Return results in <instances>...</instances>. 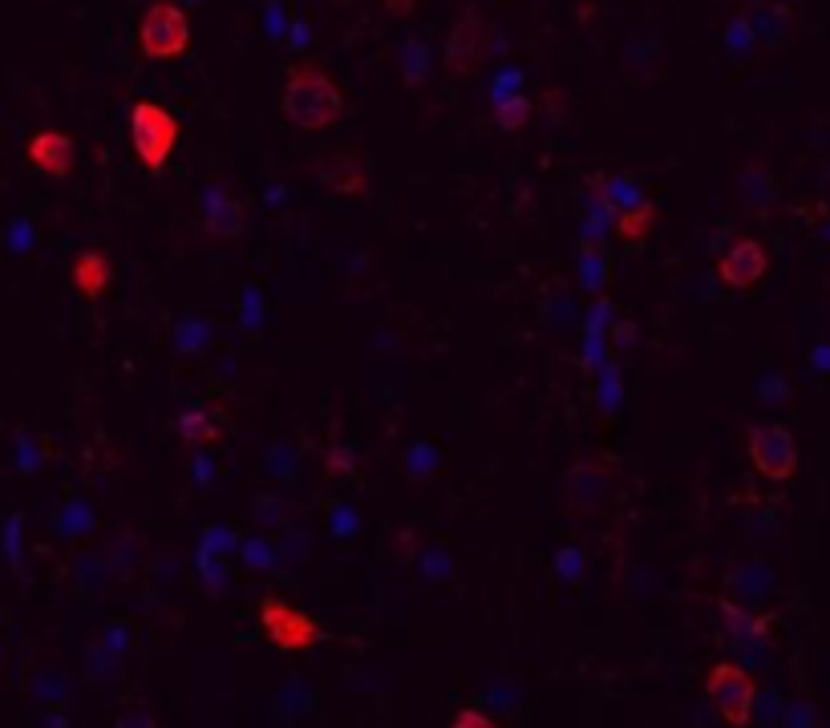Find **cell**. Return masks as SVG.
<instances>
[{"label":"cell","instance_id":"cell-20","mask_svg":"<svg viewBox=\"0 0 830 728\" xmlns=\"http://www.w3.org/2000/svg\"><path fill=\"white\" fill-rule=\"evenodd\" d=\"M450 728H498V720L483 708H463V713H454Z\"/></svg>","mask_w":830,"mask_h":728},{"label":"cell","instance_id":"cell-18","mask_svg":"<svg viewBox=\"0 0 830 728\" xmlns=\"http://www.w3.org/2000/svg\"><path fill=\"white\" fill-rule=\"evenodd\" d=\"M653 223H656V202H636V207H624V211H616V236L620 243H644V239L653 236Z\"/></svg>","mask_w":830,"mask_h":728},{"label":"cell","instance_id":"cell-22","mask_svg":"<svg viewBox=\"0 0 830 728\" xmlns=\"http://www.w3.org/2000/svg\"><path fill=\"white\" fill-rule=\"evenodd\" d=\"M243 554H248V566H256V571H268V566H272V551H268L263 542H248Z\"/></svg>","mask_w":830,"mask_h":728},{"label":"cell","instance_id":"cell-8","mask_svg":"<svg viewBox=\"0 0 830 728\" xmlns=\"http://www.w3.org/2000/svg\"><path fill=\"white\" fill-rule=\"evenodd\" d=\"M612 493V470L604 466V458H583L568 470V482H563V502L575 514H595L600 506L608 502Z\"/></svg>","mask_w":830,"mask_h":728},{"label":"cell","instance_id":"cell-12","mask_svg":"<svg viewBox=\"0 0 830 728\" xmlns=\"http://www.w3.org/2000/svg\"><path fill=\"white\" fill-rule=\"evenodd\" d=\"M24 158H29L41 175L65 178V175H73L77 150H73V138L65 129H37L33 138H29V146H24Z\"/></svg>","mask_w":830,"mask_h":728},{"label":"cell","instance_id":"cell-13","mask_svg":"<svg viewBox=\"0 0 830 728\" xmlns=\"http://www.w3.org/2000/svg\"><path fill=\"white\" fill-rule=\"evenodd\" d=\"M725 587H729V600H734L737 607L754 611L774 595V571L761 563V559H741V563L729 571Z\"/></svg>","mask_w":830,"mask_h":728},{"label":"cell","instance_id":"cell-19","mask_svg":"<svg viewBox=\"0 0 830 728\" xmlns=\"http://www.w3.org/2000/svg\"><path fill=\"white\" fill-rule=\"evenodd\" d=\"M527 118H531V102H527L522 94L498 90L495 94V126L498 129H522L527 126Z\"/></svg>","mask_w":830,"mask_h":728},{"label":"cell","instance_id":"cell-2","mask_svg":"<svg viewBox=\"0 0 830 728\" xmlns=\"http://www.w3.org/2000/svg\"><path fill=\"white\" fill-rule=\"evenodd\" d=\"M131 142H134V154L146 170H163L175 154V142H178V118L170 114L166 106L143 97L131 106Z\"/></svg>","mask_w":830,"mask_h":728},{"label":"cell","instance_id":"cell-9","mask_svg":"<svg viewBox=\"0 0 830 728\" xmlns=\"http://www.w3.org/2000/svg\"><path fill=\"white\" fill-rule=\"evenodd\" d=\"M199 223L211 239L231 243V239H239L248 231V207L227 187H207L199 195Z\"/></svg>","mask_w":830,"mask_h":728},{"label":"cell","instance_id":"cell-23","mask_svg":"<svg viewBox=\"0 0 830 728\" xmlns=\"http://www.w3.org/2000/svg\"><path fill=\"white\" fill-rule=\"evenodd\" d=\"M114 728H158V725H155V717H151V713H143V708H131V713H122Z\"/></svg>","mask_w":830,"mask_h":728},{"label":"cell","instance_id":"cell-6","mask_svg":"<svg viewBox=\"0 0 830 728\" xmlns=\"http://www.w3.org/2000/svg\"><path fill=\"white\" fill-rule=\"evenodd\" d=\"M746 449H749L754 470H758L761 478H770V482L795 478L798 446H795V437H790V429H782V425H754Z\"/></svg>","mask_w":830,"mask_h":728},{"label":"cell","instance_id":"cell-3","mask_svg":"<svg viewBox=\"0 0 830 728\" xmlns=\"http://www.w3.org/2000/svg\"><path fill=\"white\" fill-rule=\"evenodd\" d=\"M190 49V17L175 0H155L138 21V53L146 61H175Z\"/></svg>","mask_w":830,"mask_h":728},{"label":"cell","instance_id":"cell-24","mask_svg":"<svg viewBox=\"0 0 830 728\" xmlns=\"http://www.w3.org/2000/svg\"><path fill=\"white\" fill-rule=\"evenodd\" d=\"M385 9H390L393 17H405V12L414 9V0H385Z\"/></svg>","mask_w":830,"mask_h":728},{"label":"cell","instance_id":"cell-4","mask_svg":"<svg viewBox=\"0 0 830 728\" xmlns=\"http://www.w3.org/2000/svg\"><path fill=\"white\" fill-rule=\"evenodd\" d=\"M705 693H709L717 717L729 728H746L754 720V700H758V684L741 664H713L705 676Z\"/></svg>","mask_w":830,"mask_h":728},{"label":"cell","instance_id":"cell-17","mask_svg":"<svg viewBox=\"0 0 830 728\" xmlns=\"http://www.w3.org/2000/svg\"><path fill=\"white\" fill-rule=\"evenodd\" d=\"M110 280H114V268H110V259L102 256V251H82V256L73 259V288H77L85 300L106 295Z\"/></svg>","mask_w":830,"mask_h":728},{"label":"cell","instance_id":"cell-5","mask_svg":"<svg viewBox=\"0 0 830 728\" xmlns=\"http://www.w3.org/2000/svg\"><path fill=\"white\" fill-rule=\"evenodd\" d=\"M487 53H490V24L483 21L475 9H466L463 17L454 21L450 33H446L442 61H446L450 77L466 82V77H475V73L487 65Z\"/></svg>","mask_w":830,"mask_h":728},{"label":"cell","instance_id":"cell-1","mask_svg":"<svg viewBox=\"0 0 830 728\" xmlns=\"http://www.w3.org/2000/svg\"><path fill=\"white\" fill-rule=\"evenodd\" d=\"M280 106H284V118L292 122V126L317 134V129H329L341 122L344 94L336 90V82H332L317 61H297V65L288 70Z\"/></svg>","mask_w":830,"mask_h":728},{"label":"cell","instance_id":"cell-7","mask_svg":"<svg viewBox=\"0 0 830 728\" xmlns=\"http://www.w3.org/2000/svg\"><path fill=\"white\" fill-rule=\"evenodd\" d=\"M260 627L280 652H304V647H312L317 639H324L321 627H317L304 611L292 607V603H284V600H263L260 603Z\"/></svg>","mask_w":830,"mask_h":728},{"label":"cell","instance_id":"cell-14","mask_svg":"<svg viewBox=\"0 0 830 728\" xmlns=\"http://www.w3.org/2000/svg\"><path fill=\"white\" fill-rule=\"evenodd\" d=\"M737 199H741V211L754 215V219H766L778 207V187L766 166H746L741 178H737Z\"/></svg>","mask_w":830,"mask_h":728},{"label":"cell","instance_id":"cell-16","mask_svg":"<svg viewBox=\"0 0 830 728\" xmlns=\"http://www.w3.org/2000/svg\"><path fill=\"white\" fill-rule=\"evenodd\" d=\"M227 434V413L215 409V405H195L178 417V437L187 446H211V441H224Z\"/></svg>","mask_w":830,"mask_h":728},{"label":"cell","instance_id":"cell-15","mask_svg":"<svg viewBox=\"0 0 830 728\" xmlns=\"http://www.w3.org/2000/svg\"><path fill=\"white\" fill-rule=\"evenodd\" d=\"M717 611H722L725 620V632L734 635L741 647H761L774 635V615H754V611L737 607L734 600H722Z\"/></svg>","mask_w":830,"mask_h":728},{"label":"cell","instance_id":"cell-10","mask_svg":"<svg viewBox=\"0 0 830 728\" xmlns=\"http://www.w3.org/2000/svg\"><path fill=\"white\" fill-rule=\"evenodd\" d=\"M312 175L321 187H329L332 195H344V199H365L369 195V166L361 154L349 150H329L312 163Z\"/></svg>","mask_w":830,"mask_h":728},{"label":"cell","instance_id":"cell-21","mask_svg":"<svg viewBox=\"0 0 830 728\" xmlns=\"http://www.w3.org/2000/svg\"><path fill=\"white\" fill-rule=\"evenodd\" d=\"M782 720H786V728H815V713H810L807 705H790L782 713Z\"/></svg>","mask_w":830,"mask_h":728},{"label":"cell","instance_id":"cell-11","mask_svg":"<svg viewBox=\"0 0 830 728\" xmlns=\"http://www.w3.org/2000/svg\"><path fill=\"white\" fill-rule=\"evenodd\" d=\"M766 268H770L766 247H761L758 239H737V243L717 259V280H722L725 288H734V292H746V288H754V283L766 275Z\"/></svg>","mask_w":830,"mask_h":728}]
</instances>
